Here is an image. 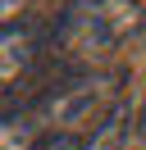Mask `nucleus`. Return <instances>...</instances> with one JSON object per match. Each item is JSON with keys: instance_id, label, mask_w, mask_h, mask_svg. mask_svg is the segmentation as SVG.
<instances>
[{"instance_id": "nucleus-1", "label": "nucleus", "mask_w": 146, "mask_h": 150, "mask_svg": "<svg viewBox=\"0 0 146 150\" xmlns=\"http://www.w3.org/2000/svg\"><path fill=\"white\" fill-rule=\"evenodd\" d=\"M137 28H142L137 0H73L50 23V50L46 55L59 68H91L105 55H114Z\"/></svg>"}, {"instance_id": "nucleus-2", "label": "nucleus", "mask_w": 146, "mask_h": 150, "mask_svg": "<svg viewBox=\"0 0 146 150\" xmlns=\"http://www.w3.org/2000/svg\"><path fill=\"white\" fill-rule=\"evenodd\" d=\"M50 50V28H41V23L32 18V14H23V18L5 23V37H0V77H5V96L18 91V77L32 73V64Z\"/></svg>"}, {"instance_id": "nucleus-3", "label": "nucleus", "mask_w": 146, "mask_h": 150, "mask_svg": "<svg viewBox=\"0 0 146 150\" xmlns=\"http://www.w3.org/2000/svg\"><path fill=\"white\" fill-rule=\"evenodd\" d=\"M128 132H132V109H128V100H119L114 109L82 137V150H123Z\"/></svg>"}, {"instance_id": "nucleus-4", "label": "nucleus", "mask_w": 146, "mask_h": 150, "mask_svg": "<svg viewBox=\"0 0 146 150\" xmlns=\"http://www.w3.org/2000/svg\"><path fill=\"white\" fill-rule=\"evenodd\" d=\"M32 150H82V137L78 132H41Z\"/></svg>"}, {"instance_id": "nucleus-5", "label": "nucleus", "mask_w": 146, "mask_h": 150, "mask_svg": "<svg viewBox=\"0 0 146 150\" xmlns=\"http://www.w3.org/2000/svg\"><path fill=\"white\" fill-rule=\"evenodd\" d=\"M27 5H32V0H5V23L23 18V14H27Z\"/></svg>"}, {"instance_id": "nucleus-6", "label": "nucleus", "mask_w": 146, "mask_h": 150, "mask_svg": "<svg viewBox=\"0 0 146 150\" xmlns=\"http://www.w3.org/2000/svg\"><path fill=\"white\" fill-rule=\"evenodd\" d=\"M137 132H142V137H146V109H142V123H137Z\"/></svg>"}]
</instances>
